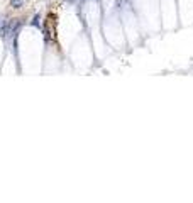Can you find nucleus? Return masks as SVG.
Listing matches in <instances>:
<instances>
[{"label": "nucleus", "mask_w": 193, "mask_h": 203, "mask_svg": "<svg viewBox=\"0 0 193 203\" xmlns=\"http://www.w3.org/2000/svg\"><path fill=\"white\" fill-rule=\"evenodd\" d=\"M68 2H73V0H68Z\"/></svg>", "instance_id": "nucleus-3"}, {"label": "nucleus", "mask_w": 193, "mask_h": 203, "mask_svg": "<svg viewBox=\"0 0 193 203\" xmlns=\"http://www.w3.org/2000/svg\"><path fill=\"white\" fill-rule=\"evenodd\" d=\"M10 7H12V9H21L22 0H10Z\"/></svg>", "instance_id": "nucleus-1"}, {"label": "nucleus", "mask_w": 193, "mask_h": 203, "mask_svg": "<svg viewBox=\"0 0 193 203\" xmlns=\"http://www.w3.org/2000/svg\"><path fill=\"white\" fill-rule=\"evenodd\" d=\"M32 26H39V15H36L34 21H32Z\"/></svg>", "instance_id": "nucleus-2"}]
</instances>
